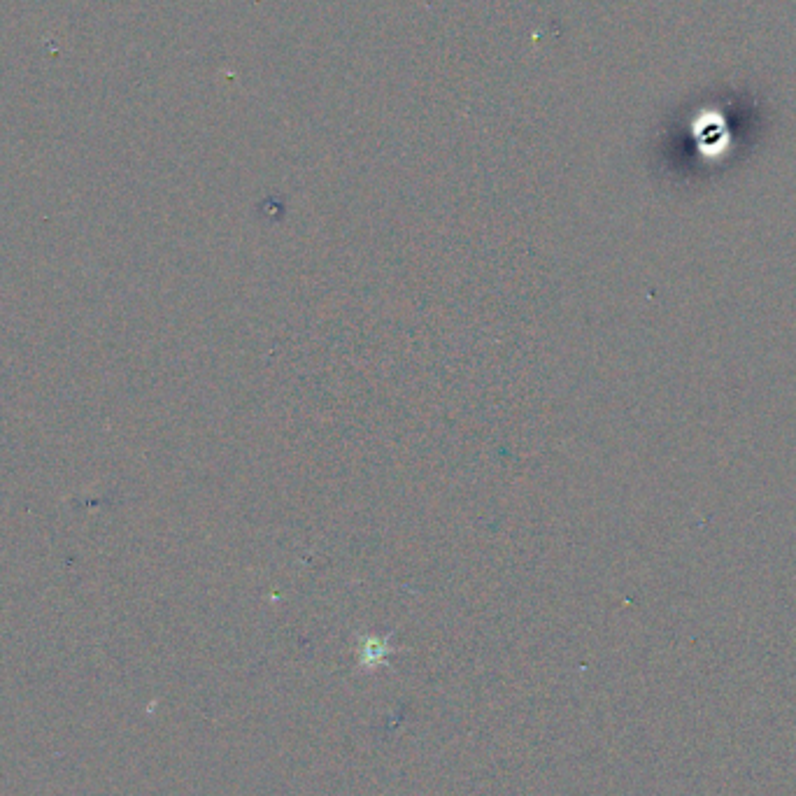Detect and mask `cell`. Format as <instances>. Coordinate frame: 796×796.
<instances>
[{"mask_svg":"<svg viewBox=\"0 0 796 796\" xmlns=\"http://www.w3.org/2000/svg\"><path fill=\"white\" fill-rule=\"evenodd\" d=\"M389 655V648L385 641H375V638H368L364 650H361V664L364 666H378L385 662V657Z\"/></svg>","mask_w":796,"mask_h":796,"instance_id":"6da1fadb","label":"cell"}]
</instances>
